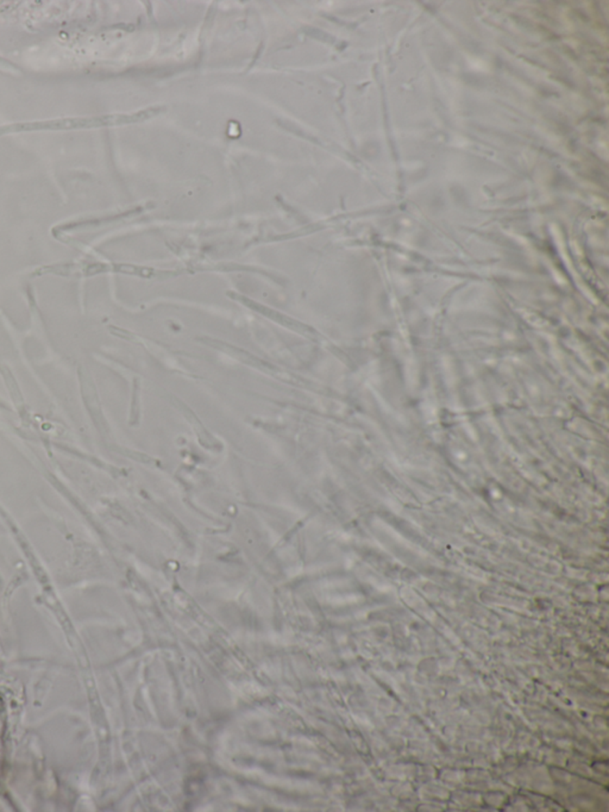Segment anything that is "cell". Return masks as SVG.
<instances>
[{
	"label": "cell",
	"instance_id": "1",
	"mask_svg": "<svg viewBox=\"0 0 609 812\" xmlns=\"http://www.w3.org/2000/svg\"><path fill=\"white\" fill-rule=\"evenodd\" d=\"M236 299L241 301L242 303H243V304H246V305L250 306V309H254V310L259 311V314H263L264 316H267V317H269V318L276 320L278 323H281L282 325H285V327H287V328L293 329V330H296V331H299V333H314L312 329L307 328L306 325H301V323L296 322V320H291V318H288V317H286V316L278 314V312H276V311L269 310L268 307L259 305V304L255 303V301H249V299H246V297H238L236 298Z\"/></svg>",
	"mask_w": 609,
	"mask_h": 812
}]
</instances>
